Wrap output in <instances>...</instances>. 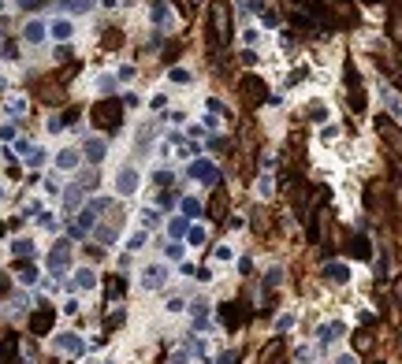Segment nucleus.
Wrapping results in <instances>:
<instances>
[{"instance_id": "obj_9", "label": "nucleus", "mask_w": 402, "mask_h": 364, "mask_svg": "<svg viewBox=\"0 0 402 364\" xmlns=\"http://www.w3.org/2000/svg\"><path fill=\"white\" fill-rule=\"evenodd\" d=\"M134 186H138V178H134V171H123V175H119V190H123V194H130Z\"/></svg>"}, {"instance_id": "obj_18", "label": "nucleus", "mask_w": 402, "mask_h": 364, "mask_svg": "<svg viewBox=\"0 0 402 364\" xmlns=\"http://www.w3.org/2000/svg\"><path fill=\"white\" fill-rule=\"evenodd\" d=\"M335 364H358V357H354V353H343V357H335Z\"/></svg>"}, {"instance_id": "obj_7", "label": "nucleus", "mask_w": 402, "mask_h": 364, "mask_svg": "<svg viewBox=\"0 0 402 364\" xmlns=\"http://www.w3.org/2000/svg\"><path fill=\"white\" fill-rule=\"evenodd\" d=\"M15 346H19V338H15V334H8V338L0 342V364H12V353H15Z\"/></svg>"}, {"instance_id": "obj_17", "label": "nucleus", "mask_w": 402, "mask_h": 364, "mask_svg": "<svg viewBox=\"0 0 402 364\" xmlns=\"http://www.w3.org/2000/svg\"><path fill=\"white\" fill-rule=\"evenodd\" d=\"M19 275H23V283H30V279H34V267L23 264V267H19Z\"/></svg>"}, {"instance_id": "obj_20", "label": "nucleus", "mask_w": 402, "mask_h": 364, "mask_svg": "<svg viewBox=\"0 0 402 364\" xmlns=\"http://www.w3.org/2000/svg\"><path fill=\"white\" fill-rule=\"evenodd\" d=\"M220 364H235V353H224V357H220Z\"/></svg>"}, {"instance_id": "obj_8", "label": "nucleus", "mask_w": 402, "mask_h": 364, "mask_svg": "<svg viewBox=\"0 0 402 364\" xmlns=\"http://www.w3.org/2000/svg\"><path fill=\"white\" fill-rule=\"evenodd\" d=\"M190 175H194V178H209V182H216V178H220L213 164H194V167H190Z\"/></svg>"}, {"instance_id": "obj_3", "label": "nucleus", "mask_w": 402, "mask_h": 364, "mask_svg": "<svg viewBox=\"0 0 402 364\" xmlns=\"http://www.w3.org/2000/svg\"><path fill=\"white\" fill-rule=\"evenodd\" d=\"M49 327H52V309H49V305H41V309L30 316V331L34 334H45Z\"/></svg>"}, {"instance_id": "obj_11", "label": "nucleus", "mask_w": 402, "mask_h": 364, "mask_svg": "<svg viewBox=\"0 0 402 364\" xmlns=\"http://www.w3.org/2000/svg\"><path fill=\"white\" fill-rule=\"evenodd\" d=\"M86 156H90V160H101V156H104V145H101V141H90V145H86Z\"/></svg>"}, {"instance_id": "obj_15", "label": "nucleus", "mask_w": 402, "mask_h": 364, "mask_svg": "<svg viewBox=\"0 0 402 364\" xmlns=\"http://www.w3.org/2000/svg\"><path fill=\"white\" fill-rule=\"evenodd\" d=\"M15 253H19V256H30L34 245H30V242H15Z\"/></svg>"}, {"instance_id": "obj_19", "label": "nucleus", "mask_w": 402, "mask_h": 364, "mask_svg": "<svg viewBox=\"0 0 402 364\" xmlns=\"http://www.w3.org/2000/svg\"><path fill=\"white\" fill-rule=\"evenodd\" d=\"M19 4H23V8H30V12H34V8H41V0H19Z\"/></svg>"}, {"instance_id": "obj_10", "label": "nucleus", "mask_w": 402, "mask_h": 364, "mask_svg": "<svg viewBox=\"0 0 402 364\" xmlns=\"http://www.w3.org/2000/svg\"><path fill=\"white\" fill-rule=\"evenodd\" d=\"M164 283V267H149L146 271V286H160Z\"/></svg>"}, {"instance_id": "obj_6", "label": "nucleus", "mask_w": 402, "mask_h": 364, "mask_svg": "<svg viewBox=\"0 0 402 364\" xmlns=\"http://www.w3.org/2000/svg\"><path fill=\"white\" fill-rule=\"evenodd\" d=\"M67 256H71V249H67V242H60V245H56V249H52V256H49V264L56 267V271H60V267L67 264Z\"/></svg>"}, {"instance_id": "obj_1", "label": "nucleus", "mask_w": 402, "mask_h": 364, "mask_svg": "<svg viewBox=\"0 0 402 364\" xmlns=\"http://www.w3.org/2000/svg\"><path fill=\"white\" fill-rule=\"evenodd\" d=\"M93 119H97V127H104V130H119L123 108H119L116 101H101L97 108H93Z\"/></svg>"}, {"instance_id": "obj_12", "label": "nucleus", "mask_w": 402, "mask_h": 364, "mask_svg": "<svg viewBox=\"0 0 402 364\" xmlns=\"http://www.w3.org/2000/svg\"><path fill=\"white\" fill-rule=\"evenodd\" d=\"M41 23H30V26H26V37H30V41H41Z\"/></svg>"}, {"instance_id": "obj_14", "label": "nucleus", "mask_w": 402, "mask_h": 364, "mask_svg": "<svg viewBox=\"0 0 402 364\" xmlns=\"http://www.w3.org/2000/svg\"><path fill=\"white\" fill-rule=\"evenodd\" d=\"M280 279H283L280 267H272V271H268V279H264V286H280Z\"/></svg>"}, {"instance_id": "obj_16", "label": "nucleus", "mask_w": 402, "mask_h": 364, "mask_svg": "<svg viewBox=\"0 0 402 364\" xmlns=\"http://www.w3.org/2000/svg\"><path fill=\"white\" fill-rule=\"evenodd\" d=\"M52 34H56V37H71V26H67V23H56Z\"/></svg>"}, {"instance_id": "obj_13", "label": "nucleus", "mask_w": 402, "mask_h": 364, "mask_svg": "<svg viewBox=\"0 0 402 364\" xmlns=\"http://www.w3.org/2000/svg\"><path fill=\"white\" fill-rule=\"evenodd\" d=\"M119 294H123V279H112L108 283V298H119Z\"/></svg>"}, {"instance_id": "obj_5", "label": "nucleus", "mask_w": 402, "mask_h": 364, "mask_svg": "<svg viewBox=\"0 0 402 364\" xmlns=\"http://www.w3.org/2000/svg\"><path fill=\"white\" fill-rule=\"evenodd\" d=\"M324 279H331V283H347V279H350V267L335 260V264H328V267H324Z\"/></svg>"}, {"instance_id": "obj_2", "label": "nucleus", "mask_w": 402, "mask_h": 364, "mask_svg": "<svg viewBox=\"0 0 402 364\" xmlns=\"http://www.w3.org/2000/svg\"><path fill=\"white\" fill-rule=\"evenodd\" d=\"M227 4L224 0H213V41H220V37H227Z\"/></svg>"}, {"instance_id": "obj_4", "label": "nucleus", "mask_w": 402, "mask_h": 364, "mask_svg": "<svg viewBox=\"0 0 402 364\" xmlns=\"http://www.w3.org/2000/svg\"><path fill=\"white\" fill-rule=\"evenodd\" d=\"M343 331H347L343 323H324V327H320V346H331V342H339V338H343Z\"/></svg>"}]
</instances>
